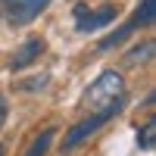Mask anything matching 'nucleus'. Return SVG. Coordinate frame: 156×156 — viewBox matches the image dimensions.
<instances>
[{
    "instance_id": "nucleus-1",
    "label": "nucleus",
    "mask_w": 156,
    "mask_h": 156,
    "mask_svg": "<svg viewBox=\"0 0 156 156\" xmlns=\"http://www.w3.org/2000/svg\"><path fill=\"white\" fill-rule=\"evenodd\" d=\"M81 103L87 109H94V112L109 109V106H122V103H125V78L115 69L100 72V78L84 90V100Z\"/></svg>"
},
{
    "instance_id": "nucleus-2",
    "label": "nucleus",
    "mask_w": 156,
    "mask_h": 156,
    "mask_svg": "<svg viewBox=\"0 0 156 156\" xmlns=\"http://www.w3.org/2000/svg\"><path fill=\"white\" fill-rule=\"evenodd\" d=\"M122 106H109V109H100V112H90L84 122H78V125H72L69 128V134H66V144H62V150H75L78 144H84V137H90L97 131V128H103L115 112H119Z\"/></svg>"
},
{
    "instance_id": "nucleus-3",
    "label": "nucleus",
    "mask_w": 156,
    "mask_h": 156,
    "mask_svg": "<svg viewBox=\"0 0 156 156\" xmlns=\"http://www.w3.org/2000/svg\"><path fill=\"white\" fill-rule=\"evenodd\" d=\"M50 3H53V0H0L3 16L12 25H28V22H34Z\"/></svg>"
},
{
    "instance_id": "nucleus-4",
    "label": "nucleus",
    "mask_w": 156,
    "mask_h": 156,
    "mask_svg": "<svg viewBox=\"0 0 156 156\" xmlns=\"http://www.w3.org/2000/svg\"><path fill=\"white\" fill-rule=\"evenodd\" d=\"M115 16H119V6H115V3H103L100 9H94V12H90V16H87V9L81 12V19H78V31H97V28H103V25H109Z\"/></svg>"
},
{
    "instance_id": "nucleus-5",
    "label": "nucleus",
    "mask_w": 156,
    "mask_h": 156,
    "mask_svg": "<svg viewBox=\"0 0 156 156\" xmlns=\"http://www.w3.org/2000/svg\"><path fill=\"white\" fill-rule=\"evenodd\" d=\"M41 53H44V41H41V37H31V41H25L22 50L12 56V69H25V66H31V62L41 56Z\"/></svg>"
},
{
    "instance_id": "nucleus-6",
    "label": "nucleus",
    "mask_w": 156,
    "mask_h": 156,
    "mask_svg": "<svg viewBox=\"0 0 156 156\" xmlns=\"http://www.w3.org/2000/svg\"><path fill=\"white\" fill-rule=\"evenodd\" d=\"M153 16H156V0H140V6L134 9L131 22H125L128 31H137V28H147V25H153Z\"/></svg>"
},
{
    "instance_id": "nucleus-7",
    "label": "nucleus",
    "mask_w": 156,
    "mask_h": 156,
    "mask_svg": "<svg viewBox=\"0 0 156 156\" xmlns=\"http://www.w3.org/2000/svg\"><path fill=\"white\" fill-rule=\"evenodd\" d=\"M53 137H56V128H44V131L31 140V147H28V153H25V156H47L50 144H53Z\"/></svg>"
},
{
    "instance_id": "nucleus-8",
    "label": "nucleus",
    "mask_w": 156,
    "mask_h": 156,
    "mask_svg": "<svg viewBox=\"0 0 156 156\" xmlns=\"http://www.w3.org/2000/svg\"><path fill=\"white\" fill-rule=\"evenodd\" d=\"M153 137H156V122H153V119H147L144 131L137 134V144L144 147V150H153Z\"/></svg>"
},
{
    "instance_id": "nucleus-9",
    "label": "nucleus",
    "mask_w": 156,
    "mask_h": 156,
    "mask_svg": "<svg viewBox=\"0 0 156 156\" xmlns=\"http://www.w3.org/2000/svg\"><path fill=\"white\" fill-rule=\"evenodd\" d=\"M153 53V41H144V47H134L131 53H128V59L125 62H137V59H147Z\"/></svg>"
},
{
    "instance_id": "nucleus-10",
    "label": "nucleus",
    "mask_w": 156,
    "mask_h": 156,
    "mask_svg": "<svg viewBox=\"0 0 156 156\" xmlns=\"http://www.w3.org/2000/svg\"><path fill=\"white\" fill-rule=\"evenodd\" d=\"M44 81H47V75H41V78H31V81H25V84H22V90H31V87H41Z\"/></svg>"
},
{
    "instance_id": "nucleus-11",
    "label": "nucleus",
    "mask_w": 156,
    "mask_h": 156,
    "mask_svg": "<svg viewBox=\"0 0 156 156\" xmlns=\"http://www.w3.org/2000/svg\"><path fill=\"white\" fill-rule=\"evenodd\" d=\"M3 119H6V100L0 97V125H3Z\"/></svg>"
},
{
    "instance_id": "nucleus-12",
    "label": "nucleus",
    "mask_w": 156,
    "mask_h": 156,
    "mask_svg": "<svg viewBox=\"0 0 156 156\" xmlns=\"http://www.w3.org/2000/svg\"><path fill=\"white\" fill-rule=\"evenodd\" d=\"M0 156H3V147H0Z\"/></svg>"
}]
</instances>
